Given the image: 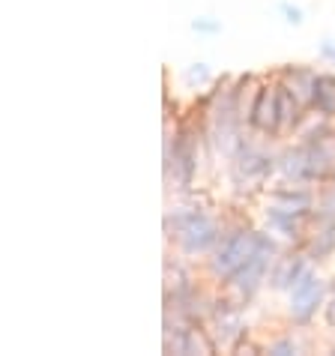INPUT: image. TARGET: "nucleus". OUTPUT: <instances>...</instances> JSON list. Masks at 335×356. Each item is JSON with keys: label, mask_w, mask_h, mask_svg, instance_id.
<instances>
[{"label": "nucleus", "mask_w": 335, "mask_h": 356, "mask_svg": "<svg viewBox=\"0 0 335 356\" xmlns=\"http://www.w3.org/2000/svg\"><path fill=\"white\" fill-rule=\"evenodd\" d=\"M261 243H263V236L254 234V231H240V234H234L231 240L219 249V254H215L213 270L219 273V275H234L245 261L252 258L254 252H258Z\"/></svg>", "instance_id": "nucleus-1"}, {"label": "nucleus", "mask_w": 335, "mask_h": 356, "mask_svg": "<svg viewBox=\"0 0 335 356\" xmlns=\"http://www.w3.org/2000/svg\"><path fill=\"white\" fill-rule=\"evenodd\" d=\"M177 236H180V243H183V249L186 252H206L210 245L215 243V225L206 219L204 213H183V216H177Z\"/></svg>", "instance_id": "nucleus-2"}, {"label": "nucleus", "mask_w": 335, "mask_h": 356, "mask_svg": "<svg viewBox=\"0 0 335 356\" xmlns=\"http://www.w3.org/2000/svg\"><path fill=\"white\" fill-rule=\"evenodd\" d=\"M272 252H275V245L263 236V243L258 245V252L252 254L249 261H245L240 270H236L234 275H231V284L236 291H240L243 296H252L254 293V288L261 284V279H263V273H267V266H270V261H272Z\"/></svg>", "instance_id": "nucleus-3"}, {"label": "nucleus", "mask_w": 335, "mask_h": 356, "mask_svg": "<svg viewBox=\"0 0 335 356\" xmlns=\"http://www.w3.org/2000/svg\"><path fill=\"white\" fill-rule=\"evenodd\" d=\"M320 293H323V282L305 270L302 279L291 288V314L297 321H309L314 309L320 305Z\"/></svg>", "instance_id": "nucleus-4"}, {"label": "nucleus", "mask_w": 335, "mask_h": 356, "mask_svg": "<svg viewBox=\"0 0 335 356\" xmlns=\"http://www.w3.org/2000/svg\"><path fill=\"white\" fill-rule=\"evenodd\" d=\"M252 123L258 126L263 132H279V90H272V87H263L254 99V111H252Z\"/></svg>", "instance_id": "nucleus-5"}, {"label": "nucleus", "mask_w": 335, "mask_h": 356, "mask_svg": "<svg viewBox=\"0 0 335 356\" xmlns=\"http://www.w3.org/2000/svg\"><path fill=\"white\" fill-rule=\"evenodd\" d=\"M284 87L297 96V102L300 105H309L314 102V90H318V75L309 72V69H302V66H291V69H284Z\"/></svg>", "instance_id": "nucleus-6"}, {"label": "nucleus", "mask_w": 335, "mask_h": 356, "mask_svg": "<svg viewBox=\"0 0 335 356\" xmlns=\"http://www.w3.org/2000/svg\"><path fill=\"white\" fill-rule=\"evenodd\" d=\"M272 171V159L249 147H240V159H236V180H263Z\"/></svg>", "instance_id": "nucleus-7"}, {"label": "nucleus", "mask_w": 335, "mask_h": 356, "mask_svg": "<svg viewBox=\"0 0 335 356\" xmlns=\"http://www.w3.org/2000/svg\"><path fill=\"white\" fill-rule=\"evenodd\" d=\"M174 165L180 168V180L189 183L192 180V171H195V150H192V138L189 135H180L177 138V147H174Z\"/></svg>", "instance_id": "nucleus-8"}, {"label": "nucleus", "mask_w": 335, "mask_h": 356, "mask_svg": "<svg viewBox=\"0 0 335 356\" xmlns=\"http://www.w3.org/2000/svg\"><path fill=\"white\" fill-rule=\"evenodd\" d=\"M302 273H305L302 258H288L279 266V270L272 273V284H275V288H293V284L302 279Z\"/></svg>", "instance_id": "nucleus-9"}, {"label": "nucleus", "mask_w": 335, "mask_h": 356, "mask_svg": "<svg viewBox=\"0 0 335 356\" xmlns=\"http://www.w3.org/2000/svg\"><path fill=\"white\" fill-rule=\"evenodd\" d=\"M279 120H281L279 129H293V123L300 120V102L288 87H279Z\"/></svg>", "instance_id": "nucleus-10"}, {"label": "nucleus", "mask_w": 335, "mask_h": 356, "mask_svg": "<svg viewBox=\"0 0 335 356\" xmlns=\"http://www.w3.org/2000/svg\"><path fill=\"white\" fill-rule=\"evenodd\" d=\"M309 204H311V197L309 195H305V192H297V195H293V192H279V195H275V210H281V213H288V216H297V219H300V216L305 213V210H309Z\"/></svg>", "instance_id": "nucleus-11"}, {"label": "nucleus", "mask_w": 335, "mask_h": 356, "mask_svg": "<svg viewBox=\"0 0 335 356\" xmlns=\"http://www.w3.org/2000/svg\"><path fill=\"white\" fill-rule=\"evenodd\" d=\"M314 105H318L323 114H335V78L332 75H318Z\"/></svg>", "instance_id": "nucleus-12"}, {"label": "nucleus", "mask_w": 335, "mask_h": 356, "mask_svg": "<svg viewBox=\"0 0 335 356\" xmlns=\"http://www.w3.org/2000/svg\"><path fill=\"white\" fill-rule=\"evenodd\" d=\"M281 13L288 15V22H291V24H300V22H302V13H300L297 6H288V3H284V6H281Z\"/></svg>", "instance_id": "nucleus-13"}, {"label": "nucleus", "mask_w": 335, "mask_h": 356, "mask_svg": "<svg viewBox=\"0 0 335 356\" xmlns=\"http://www.w3.org/2000/svg\"><path fill=\"white\" fill-rule=\"evenodd\" d=\"M204 78H206V66L195 63V69H189V81H204Z\"/></svg>", "instance_id": "nucleus-14"}, {"label": "nucleus", "mask_w": 335, "mask_h": 356, "mask_svg": "<svg viewBox=\"0 0 335 356\" xmlns=\"http://www.w3.org/2000/svg\"><path fill=\"white\" fill-rule=\"evenodd\" d=\"M195 31H219V24H213V22H195Z\"/></svg>", "instance_id": "nucleus-15"}, {"label": "nucleus", "mask_w": 335, "mask_h": 356, "mask_svg": "<svg viewBox=\"0 0 335 356\" xmlns=\"http://www.w3.org/2000/svg\"><path fill=\"white\" fill-rule=\"evenodd\" d=\"M288 350H293L291 341H281V344H275V348H272V353H288Z\"/></svg>", "instance_id": "nucleus-16"}, {"label": "nucleus", "mask_w": 335, "mask_h": 356, "mask_svg": "<svg viewBox=\"0 0 335 356\" xmlns=\"http://www.w3.org/2000/svg\"><path fill=\"white\" fill-rule=\"evenodd\" d=\"M327 318H329V323L335 326V296H332V302H329V312H327Z\"/></svg>", "instance_id": "nucleus-17"}]
</instances>
